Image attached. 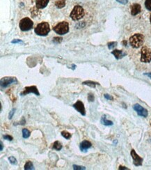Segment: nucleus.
<instances>
[{"instance_id":"32","label":"nucleus","mask_w":151,"mask_h":170,"mask_svg":"<svg viewBox=\"0 0 151 170\" xmlns=\"http://www.w3.org/2000/svg\"><path fill=\"white\" fill-rule=\"evenodd\" d=\"M116 1L122 4H126L127 3H128V0H116Z\"/></svg>"},{"instance_id":"10","label":"nucleus","mask_w":151,"mask_h":170,"mask_svg":"<svg viewBox=\"0 0 151 170\" xmlns=\"http://www.w3.org/2000/svg\"><path fill=\"white\" fill-rule=\"evenodd\" d=\"M131 156L132 158V159H133V162L135 166H141L142 165L143 158H141L139 156H138L134 149H132L131 151Z\"/></svg>"},{"instance_id":"2","label":"nucleus","mask_w":151,"mask_h":170,"mask_svg":"<svg viewBox=\"0 0 151 170\" xmlns=\"http://www.w3.org/2000/svg\"><path fill=\"white\" fill-rule=\"evenodd\" d=\"M50 31V25L47 22H43L39 23L38 25L34 29L35 33L38 36H47Z\"/></svg>"},{"instance_id":"17","label":"nucleus","mask_w":151,"mask_h":170,"mask_svg":"<svg viewBox=\"0 0 151 170\" xmlns=\"http://www.w3.org/2000/svg\"><path fill=\"white\" fill-rule=\"evenodd\" d=\"M100 122L102 123V124H103V125H105V126H112L113 124H114L112 121H109V120L107 119L106 116H102V117L101 120H100Z\"/></svg>"},{"instance_id":"14","label":"nucleus","mask_w":151,"mask_h":170,"mask_svg":"<svg viewBox=\"0 0 151 170\" xmlns=\"http://www.w3.org/2000/svg\"><path fill=\"white\" fill-rule=\"evenodd\" d=\"M91 146H92V144L90 142L84 140L80 144V150L82 151V152H86L87 150L91 147Z\"/></svg>"},{"instance_id":"7","label":"nucleus","mask_w":151,"mask_h":170,"mask_svg":"<svg viewBox=\"0 0 151 170\" xmlns=\"http://www.w3.org/2000/svg\"><path fill=\"white\" fill-rule=\"evenodd\" d=\"M0 83H1V87L3 89L8 87L11 84L17 83V80L16 78L13 77H5L1 79Z\"/></svg>"},{"instance_id":"28","label":"nucleus","mask_w":151,"mask_h":170,"mask_svg":"<svg viewBox=\"0 0 151 170\" xmlns=\"http://www.w3.org/2000/svg\"><path fill=\"white\" fill-rule=\"evenodd\" d=\"M3 138H4V139H7V140H8V141L13 140V137H11L10 135H5L3 136Z\"/></svg>"},{"instance_id":"4","label":"nucleus","mask_w":151,"mask_h":170,"mask_svg":"<svg viewBox=\"0 0 151 170\" xmlns=\"http://www.w3.org/2000/svg\"><path fill=\"white\" fill-rule=\"evenodd\" d=\"M53 30L56 34L59 35H64L69 32V24L66 21H63V22H59L56 26H54Z\"/></svg>"},{"instance_id":"11","label":"nucleus","mask_w":151,"mask_h":170,"mask_svg":"<svg viewBox=\"0 0 151 170\" xmlns=\"http://www.w3.org/2000/svg\"><path fill=\"white\" fill-rule=\"evenodd\" d=\"M73 108L77 112H79L81 115H83V116H85L86 115L85 108H84V103L81 101H78L77 102H76V103H75V104L73 105Z\"/></svg>"},{"instance_id":"22","label":"nucleus","mask_w":151,"mask_h":170,"mask_svg":"<svg viewBox=\"0 0 151 170\" xmlns=\"http://www.w3.org/2000/svg\"><path fill=\"white\" fill-rule=\"evenodd\" d=\"M61 135L63 137V138H66V139H69L71 138V134L69 133L67 131H62L61 132Z\"/></svg>"},{"instance_id":"31","label":"nucleus","mask_w":151,"mask_h":170,"mask_svg":"<svg viewBox=\"0 0 151 170\" xmlns=\"http://www.w3.org/2000/svg\"><path fill=\"white\" fill-rule=\"evenodd\" d=\"M12 43H23V41L20 40V39H15V40H13L11 41Z\"/></svg>"},{"instance_id":"20","label":"nucleus","mask_w":151,"mask_h":170,"mask_svg":"<svg viewBox=\"0 0 151 170\" xmlns=\"http://www.w3.org/2000/svg\"><path fill=\"white\" fill-rule=\"evenodd\" d=\"M82 84L84 85H87V86H89L90 87H92V88H95L96 85L98 84V83L94 82H92V81H85Z\"/></svg>"},{"instance_id":"38","label":"nucleus","mask_w":151,"mask_h":170,"mask_svg":"<svg viewBox=\"0 0 151 170\" xmlns=\"http://www.w3.org/2000/svg\"><path fill=\"white\" fill-rule=\"evenodd\" d=\"M150 124H151V123H150Z\"/></svg>"},{"instance_id":"27","label":"nucleus","mask_w":151,"mask_h":170,"mask_svg":"<svg viewBox=\"0 0 151 170\" xmlns=\"http://www.w3.org/2000/svg\"><path fill=\"white\" fill-rule=\"evenodd\" d=\"M88 101L89 102H93L94 101V96L92 93H89L88 95Z\"/></svg>"},{"instance_id":"23","label":"nucleus","mask_w":151,"mask_h":170,"mask_svg":"<svg viewBox=\"0 0 151 170\" xmlns=\"http://www.w3.org/2000/svg\"><path fill=\"white\" fill-rule=\"evenodd\" d=\"M145 7L149 11H151V0H146V2H145Z\"/></svg>"},{"instance_id":"1","label":"nucleus","mask_w":151,"mask_h":170,"mask_svg":"<svg viewBox=\"0 0 151 170\" xmlns=\"http://www.w3.org/2000/svg\"><path fill=\"white\" fill-rule=\"evenodd\" d=\"M84 15H85V11L84 8L80 5H76L72 10L70 17L72 20L77 21L81 20L84 16Z\"/></svg>"},{"instance_id":"12","label":"nucleus","mask_w":151,"mask_h":170,"mask_svg":"<svg viewBox=\"0 0 151 170\" xmlns=\"http://www.w3.org/2000/svg\"><path fill=\"white\" fill-rule=\"evenodd\" d=\"M131 14L132 16H137L141 11V7L139 4H134L131 6Z\"/></svg>"},{"instance_id":"36","label":"nucleus","mask_w":151,"mask_h":170,"mask_svg":"<svg viewBox=\"0 0 151 170\" xmlns=\"http://www.w3.org/2000/svg\"><path fill=\"white\" fill-rule=\"evenodd\" d=\"M0 145H1V148H0V151H2L3 150V144H2V142H0Z\"/></svg>"},{"instance_id":"37","label":"nucleus","mask_w":151,"mask_h":170,"mask_svg":"<svg viewBox=\"0 0 151 170\" xmlns=\"http://www.w3.org/2000/svg\"><path fill=\"white\" fill-rule=\"evenodd\" d=\"M150 23H151V15H150Z\"/></svg>"},{"instance_id":"9","label":"nucleus","mask_w":151,"mask_h":170,"mask_svg":"<svg viewBox=\"0 0 151 170\" xmlns=\"http://www.w3.org/2000/svg\"><path fill=\"white\" fill-rule=\"evenodd\" d=\"M134 110L137 112V113L138 114V115H139L141 117H148V111L146 109L144 108L142 106H141L139 104H135L133 106Z\"/></svg>"},{"instance_id":"26","label":"nucleus","mask_w":151,"mask_h":170,"mask_svg":"<svg viewBox=\"0 0 151 170\" xmlns=\"http://www.w3.org/2000/svg\"><path fill=\"white\" fill-rule=\"evenodd\" d=\"M62 38H59V37H55L53 38V42L54 43H59L62 41Z\"/></svg>"},{"instance_id":"19","label":"nucleus","mask_w":151,"mask_h":170,"mask_svg":"<svg viewBox=\"0 0 151 170\" xmlns=\"http://www.w3.org/2000/svg\"><path fill=\"white\" fill-rule=\"evenodd\" d=\"M25 170H34L35 169L33 163L31 161H27L25 165Z\"/></svg>"},{"instance_id":"35","label":"nucleus","mask_w":151,"mask_h":170,"mask_svg":"<svg viewBox=\"0 0 151 170\" xmlns=\"http://www.w3.org/2000/svg\"><path fill=\"white\" fill-rule=\"evenodd\" d=\"M144 75H147V76H149L150 78H151V72H150V73H145Z\"/></svg>"},{"instance_id":"25","label":"nucleus","mask_w":151,"mask_h":170,"mask_svg":"<svg viewBox=\"0 0 151 170\" xmlns=\"http://www.w3.org/2000/svg\"><path fill=\"white\" fill-rule=\"evenodd\" d=\"M117 45V42H111L108 43V48L109 49H113L114 48H115Z\"/></svg>"},{"instance_id":"29","label":"nucleus","mask_w":151,"mask_h":170,"mask_svg":"<svg viewBox=\"0 0 151 170\" xmlns=\"http://www.w3.org/2000/svg\"><path fill=\"white\" fill-rule=\"evenodd\" d=\"M15 112H16V109H14V108L10 112V113H9V114H8V119H12V117H13V114L15 113Z\"/></svg>"},{"instance_id":"16","label":"nucleus","mask_w":151,"mask_h":170,"mask_svg":"<svg viewBox=\"0 0 151 170\" xmlns=\"http://www.w3.org/2000/svg\"><path fill=\"white\" fill-rule=\"evenodd\" d=\"M54 5L56 8H62L66 6V0H56Z\"/></svg>"},{"instance_id":"34","label":"nucleus","mask_w":151,"mask_h":170,"mask_svg":"<svg viewBox=\"0 0 151 170\" xmlns=\"http://www.w3.org/2000/svg\"><path fill=\"white\" fill-rule=\"evenodd\" d=\"M119 169H125V170H127V169H129L128 168H125V167H122V166H120L119 167Z\"/></svg>"},{"instance_id":"15","label":"nucleus","mask_w":151,"mask_h":170,"mask_svg":"<svg viewBox=\"0 0 151 170\" xmlns=\"http://www.w3.org/2000/svg\"><path fill=\"white\" fill-rule=\"evenodd\" d=\"M111 54H114V57H115L117 59H122L123 57H125L126 55V53L123 52L122 50H114V51L111 52Z\"/></svg>"},{"instance_id":"21","label":"nucleus","mask_w":151,"mask_h":170,"mask_svg":"<svg viewBox=\"0 0 151 170\" xmlns=\"http://www.w3.org/2000/svg\"><path fill=\"white\" fill-rule=\"evenodd\" d=\"M30 135H31V133H30L29 130H27L26 128H24L22 130V137H23V138H25V139L29 138L30 137Z\"/></svg>"},{"instance_id":"18","label":"nucleus","mask_w":151,"mask_h":170,"mask_svg":"<svg viewBox=\"0 0 151 170\" xmlns=\"http://www.w3.org/2000/svg\"><path fill=\"white\" fill-rule=\"evenodd\" d=\"M52 148H54V149H55L56 151H60V150H61V148H62V144L60 142L56 141L54 143Z\"/></svg>"},{"instance_id":"8","label":"nucleus","mask_w":151,"mask_h":170,"mask_svg":"<svg viewBox=\"0 0 151 170\" xmlns=\"http://www.w3.org/2000/svg\"><path fill=\"white\" fill-rule=\"evenodd\" d=\"M31 93H35L36 96H40V93L38 92L37 87H36V86H30V87H25L23 92L20 93V95L21 96H25V95H27V94Z\"/></svg>"},{"instance_id":"33","label":"nucleus","mask_w":151,"mask_h":170,"mask_svg":"<svg viewBox=\"0 0 151 170\" xmlns=\"http://www.w3.org/2000/svg\"><path fill=\"white\" fill-rule=\"evenodd\" d=\"M105 98L107 99V100H113V97L111 96L110 95H109V94H105Z\"/></svg>"},{"instance_id":"30","label":"nucleus","mask_w":151,"mask_h":170,"mask_svg":"<svg viewBox=\"0 0 151 170\" xmlns=\"http://www.w3.org/2000/svg\"><path fill=\"white\" fill-rule=\"evenodd\" d=\"M73 169H80V170H81V169H86V168H84V167L78 166V165H73Z\"/></svg>"},{"instance_id":"6","label":"nucleus","mask_w":151,"mask_h":170,"mask_svg":"<svg viewBox=\"0 0 151 170\" xmlns=\"http://www.w3.org/2000/svg\"><path fill=\"white\" fill-rule=\"evenodd\" d=\"M141 62L144 63H149L151 62V50L147 46L141 48Z\"/></svg>"},{"instance_id":"3","label":"nucleus","mask_w":151,"mask_h":170,"mask_svg":"<svg viewBox=\"0 0 151 170\" xmlns=\"http://www.w3.org/2000/svg\"><path fill=\"white\" fill-rule=\"evenodd\" d=\"M144 42V36L141 34H135L129 38V43L134 48H139L142 46Z\"/></svg>"},{"instance_id":"5","label":"nucleus","mask_w":151,"mask_h":170,"mask_svg":"<svg viewBox=\"0 0 151 170\" xmlns=\"http://www.w3.org/2000/svg\"><path fill=\"white\" fill-rule=\"evenodd\" d=\"M33 25H34V22L29 18H23L20 20L19 24L20 29L23 32H27L32 29Z\"/></svg>"},{"instance_id":"24","label":"nucleus","mask_w":151,"mask_h":170,"mask_svg":"<svg viewBox=\"0 0 151 170\" xmlns=\"http://www.w3.org/2000/svg\"><path fill=\"white\" fill-rule=\"evenodd\" d=\"M8 160H9V162H11V164H12V165H17V160L13 156H11L8 158Z\"/></svg>"},{"instance_id":"13","label":"nucleus","mask_w":151,"mask_h":170,"mask_svg":"<svg viewBox=\"0 0 151 170\" xmlns=\"http://www.w3.org/2000/svg\"><path fill=\"white\" fill-rule=\"evenodd\" d=\"M50 0H36V7L38 9H43L47 7Z\"/></svg>"}]
</instances>
